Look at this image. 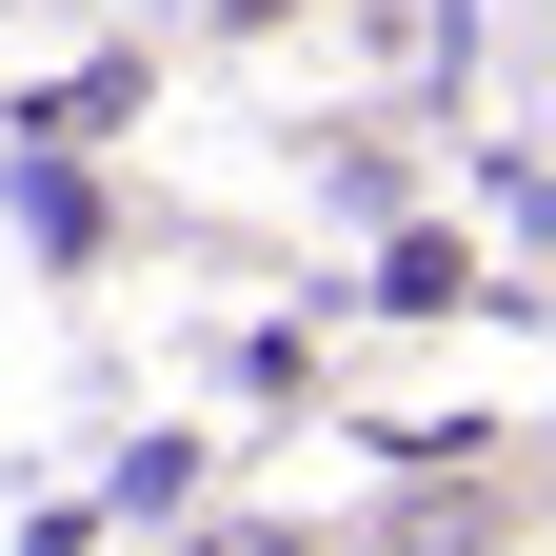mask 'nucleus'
<instances>
[{
  "label": "nucleus",
  "mask_w": 556,
  "mask_h": 556,
  "mask_svg": "<svg viewBox=\"0 0 556 556\" xmlns=\"http://www.w3.org/2000/svg\"><path fill=\"white\" fill-rule=\"evenodd\" d=\"M358 556H517V477H417L358 517Z\"/></svg>",
  "instance_id": "nucleus-1"
},
{
  "label": "nucleus",
  "mask_w": 556,
  "mask_h": 556,
  "mask_svg": "<svg viewBox=\"0 0 556 556\" xmlns=\"http://www.w3.org/2000/svg\"><path fill=\"white\" fill-rule=\"evenodd\" d=\"M179 556H338V536H318V517H199Z\"/></svg>",
  "instance_id": "nucleus-2"
},
{
  "label": "nucleus",
  "mask_w": 556,
  "mask_h": 556,
  "mask_svg": "<svg viewBox=\"0 0 556 556\" xmlns=\"http://www.w3.org/2000/svg\"><path fill=\"white\" fill-rule=\"evenodd\" d=\"M517 21H556V0H517Z\"/></svg>",
  "instance_id": "nucleus-3"
}]
</instances>
